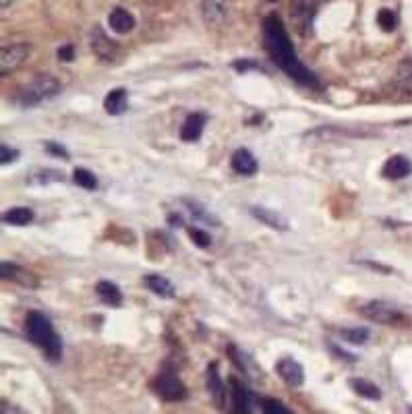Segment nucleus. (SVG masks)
I'll list each match as a JSON object with an SVG mask.
<instances>
[{
    "instance_id": "obj_28",
    "label": "nucleus",
    "mask_w": 412,
    "mask_h": 414,
    "mask_svg": "<svg viewBox=\"0 0 412 414\" xmlns=\"http://www.w3.org/2000/svg\"><path fill=\"white\" fill-rule=\"evenodd\" d=\"M261 414H294V413H290L282 402H278V400H274V398H265V400L261 402Z\"/></svg>"
},
{
    "instance_id": "obj_2",
    "label": "nucleus",
    "mask_w": 412,
    "mask_h": 414,
    "mask_svg": "<svg viewBox=\"0 0 412 414\" xmlns=\"http://www.w3.org/2000/svg\"><path fill=\"white\" fill-rule=\"evenodd\" d=\"M25 332H27V338L52 361H60L62 357V340L60 336L56 334L52 321L39 313V311H31L25 319Z\"/></svg>"
},
{
    "instance_id": "obj_12",
    "label": "nucleus",
    "mask_w": 412,
    "mask_h": 414,
    "mask_svg": "<svg viewBox=\"0 0 412 414\" xmlns=\"http://www.w3.org/2000/svg\"><path fill=\"white\" fill-rule=\"evenodd\" d=\"M207 390L212 394V398L216 400V404L220 408H224L226 404V394H228V384L222 379L220 371H218V363H212L207 367Z\"/></svg>"
},
{
    "instance_id": "obj_26",
    "label": "nucleus",
    "mask_w": 412,
    "mask_h": 414,
    "mask_svg": "<svg viewBox=\"0 0 412 414\" xmlns=\"http://www.w3.org/2000/svg\"><path fill=\"white\" fill-rule=\"evenodd\" d=\"M185 203H187V207H189V211L197 218V220H201V222H212L214 226H218V220L201 205V203H197V201H191V199H185Z\"/></svg>"
},
{
    "instance_id": "obj_15",
    "label": "nucleus",
    "mask_w": 412,
    "mask_h": 414,
    "mask_svg": "<svg viewBox=\"0 0 412 414\" xmlns=\"http://www.w3.org/2000/svg\"><path fill=\"white\" fill-rule=\"evenodd\" d=\"M104 108H106V112L112 114V116L124 114L127 108H129V93H127V89H124V87L112 89V91L104 97Z\"/></svg>"
},
{
    "instance_id": "obj_16",
    "label": "nucleus",
    "mask_w": 412,
    "mask_h": 414,
    "mask_svg": "<svg viewBox=\"0 0 412 414\" xmlns=\"http://www.w3.org/2000/svg\"><path fill=\"white\" fill-rule=\"evenodd\" d=\"M251 216L274 230H288V220L270 207H251Z\"/></svg>"
},
{
    "instance_id": "obj_5",
    "label": "nucleus",
    "mask_w": 412,
    "mask_h": 414,
    "mask_svg": "<svg viewBox=\"0 0 412 414\" xmlns=\"http://www.w3.org/2000/svg\"><path fill=\"white\" fill-rule=\"evenodd\" d=\"M153 392L158 398H162L164 402H180L187 398V388L185 384L172 373V371H162L158 373V377L151 384Z\"/></svg>"
},
{
    "instance_id": "obj_3",
    "label": "nucleus",
    "mask_w": 412,
    "mask_h": 414,
    "mask_svg": "<svg viewBox=\"0 0 412 414\" xmlns=\"http://www.w3.org/2000/svg\"><path fill=\"white\" fill-rule=\"evenodd\" d=\"M60 89V83L56 77L48 75V73H39L37 77H33L29 83H25L19 91H17V104L23 108H31L37 106L50 97H54Z\"/></svg>"
},
{
    "instance_id": "obj_37",
    "label": "nucleus",
    "mask_w": 412,
    "mask_h": 414,
    "mask_svg": "<svg viewBox=\"0 0 412 414\" xmlns=\"http://www.w3.org/2000/svg\"><path fill=\"white\" fill-rule=\"evenodd\" d=\"M10 4V0H2V8H6Z\"/></svg>"
},
{
    "instance_id": "obj_18",
    "label": "nucleus",
    "mask_w": 412,
    "mask_h": 414,
    "mask_svg": "<svg viewBox=\"0 0 412 414\" xmlns=\"http://www.w3.org/2000/svg\"><path fill=\"white\" fill-rule=\"evenodd\" d=\"M95 292H97V297L102 299V303H106V305H110V307L122 305V290H120L114 282H108V280L97 282Z\"/></svg>"
},
{
    "instance_id": "obj_34",
    "label": "nucleus",
    "mask_w": 412,
    "mask_h": 414,
    "mask_svg": "<svg viewBox=\"0 0 412 414\" xmlns=\"http://www.w3.org/2000/svg\"><path fill=\"white\" fill-rule=\"evenodd\" d=\"M234 68H238V70L247 73V70H251V68H259V64H255V62H245V60H238V62H234Z\"/></svg>"
},
{
    "instance_id": "obj_14",
    "label": "nucleus",
    "mask_w": 412,
    "mask_h": 414,
    "mask_svg": "<svg viewBox=\"0 0 412 414\" xmlns=\"http://www.w3.org/2000/svg\"><path fill=\"white\" fill-rule=\"evenodd\" d=\"M108 25H110V29H112L114 33L124 35V33L133 31V27H135V17H133L127 8L116 6V8H112V12L108 15Z\"/></svg>"
},
{
    "instance_id": "obj_7",
    "label": "nucleus",
    "mask_w": 412,
    "mask_h": 414,
    "mask_svg": "<svg viewBox=\"0 0 412 414\" xmlns=\"http://www.w3.org/2000/svg\"><path fill=\"white\" fill-rule=\"evenodd\" d=\"M29 52H31V46L25 44V41L4 44L2 52H0V73H2V77H6L8 73L17 70L25 62V58H27Z\"/></svg>"
},
{
    "instance_id": "obj_1",
    "label": "nucleus",
    "mask_w": 412,
    "mask_h": 414,
    "mask_svg": "<svg viewBox=\"0 0 412 414\" xmlns=\"http://www.w3.org/2000/svg\"><path fill=\"white\" fill-rule=\"evenodd\" d=\"M263 46L270 58L276 62L278 68H282L292 81L305 87H319L317 75L303 64L299 58L294 44L290 39V33L286 31L282 19L278 15H268L263 19Z\"/></svg>"
},
{
    "instance_id": "obj_27",
    "label": "nucleus",
    "mask_w": 412,
    "mask_h": 414,
    "mask_svg": "<svg viewBox=\"0 0 412 414\" xmlns=\"http://www.w3.org/2000/svg\"><path fill=\"white\" fill-rule=\"evenodd\" d=\"M377 21H380V25L386 31H394L396 25H398V17H396V12L392 8H382L380 15H377Z\"/></svg>"
},
{
    "instance_id": "obj_19",
    "label": "nucleus",
    "mask_w": 412,
    "mask_h": 414,
    "mask_svg": "<svg viewBox=\"0 0 412 414\" xmlns=\"http://www.w3.org/2000/svg\"><path fill=\"white\" fill-rule=\"evenodd\" d=\"M228 15V0H203V17L212 25L222 23Z\"/></svg>"
},
{
    "instance_id": "obj_24",
    "label": "nucleus",
    "mask_w": 412,
    "mask_h": 414,
    "mask_svg": "<svg viewBox=\"0 0 412 414\" xmlns=\"http://www.w3.org/2000/svg\"><path fill=\"white\" fill-rule=\"evenodd\" d=\"M73 180H75V185L83 187L85 191H93V189H97V178H95V174H93L91 170H87V168H75V172H73Z\"/></svg>"
},
{
    "instance_id": "obj_32",
    "label": "nucleus",
    "mask_w": 412,
    "mask_h": 414,
    "mask_svg": "<svg viewBox=\"0 0 412 414\" xmlns=\"http://www.w3.org/2000/svg\"><path fill=\"white\" fill-rule=\"evenodd\" d=\"M46 149H48L50 153L58 156V158H64V160H68V151H66L62 145H58L56 141H48V143H46Z\"/></svg>"
},
{
    "instance_id": "obj_22",
    "label": "nucleus",
    "mask_w": 412,
    "mask_h": 414,
    "mask_svg": "<svg viewBox=\"0 0 412 414\" xmlns=\"http://www.w3.org/2000/svg\"><path fill=\"white\" fill-rule=\"evenodd\" d=\"M348 384H350V388L355 390L357 396L367 398V400H382V390L375 384H371L367 379H350Z\"/></svg>"
},
{
    "instance_id": "obj_36",
    "label": "nucleus",
    "mask_w": 412,
    "mask_h": 414,
    "mask_svg": "<svg viewBox=\"0 0 412 414\" xmlns=\"http://www.w3.org/2000/svg\"><path fill=\"white\" fill-rule=\"evenodd\" d=\"M170 222H172V226H182V218L180 216H170Z\"/></svg>"
},
{
    "instance_id": "obj_4",
    "label": "nucleus",
    "mask_w": 412,
    "mask_h": 414,
    "mask_svg": "<svg viewBox=\"0 0 412 414\" xmlns=\"http://www.w3.org/2000/svg\"><path fill=\"white\" fill-rule=\"evenodd\" d=\"M224 411L230 414H257L261 411V402L238 377H230Z\"/></svg>"
},
{
    "instance_id": "obj_11",
    "label": "nucleus",
    "mask_w": 412,
    "mask_h": 414,
    "mask_svg": "<svg viewBox=\"0 0 412 414\" xmlns=\"http://www.w3.org/2000/svg\"><path fill=\"white\" fill-rule=\"evenodd\" d=\"M207 124V116L203 112H193L185 118L182 126H180V139L187 141V143H195L201 139L203 135V129Z\"/></svg>"
},
{
    "instance_id": "obj_9",
    "label": "nucleus",
    "mask_w": 412,
    "mask_h": 414,
    "mask_svg": "<svg viewBox=\"0 0 412 414\" xmlns=\"http://www.w3.org/2000/svg\"><path fill=\"white\" fill-rule=\"evenodd\" d=\"M0 276H2V280H8V282H12V284H19V286H23V288H37V278H35L29 270H25V267H21V265H17V263L2 261V265H0Z\"/></svg>"
},
{
    "instance_id": "obj_35",
    "label": "nucleus",
    "mask_w": 412,
    "mask_h": 414,
    "mask_svg": "<svg viewBox=\"0 0 412 414\" xmlns=\"http://www.w3.org/2000/svg\"><path fill=\"white\" fill-rule=\"evenodd\" d=\"M0 414H27V413H23L19 406H12V404H6V402H4V404L0 406Z\"/></svg>"
},
{
    "instance_id": "obj_13",
    "label": "nucleus",
    "mask_w": 412,
    "mask_h": 414,
    "mask_svg": "<svg viewBox=\"0 0 412 414\" xmlns=\"http://www.w3.org/2000/svg\"><path fill=\"white\" fill-rule=\"evenodd\" d=\"M230 166H232V170H234L236 174H243V176H253V174L259 170L257 158H255L249 149H245V147H241V149H236V151L232 153Z\"/></svg>"
},
{
    "instance_id": "obj_33",
    "label": "nucleus",
    "mask_w": 412,
    "mask_h": 414,
    "mask_svg": "<svg viewBox=\"0 0 412 414\" xmlns=\"http://www.w3.org/2000/svg\"><path fill=\"white\" fill-rule=\"evenodd\" d=\"M58 58L60 60H64V62H71L73 58H75V50H73V46H62V48H58Z\"/></svg>"
},
{
    "instance_id": "obj_23",
    "label": "nucleus",
    "mask_w": 412,
    "mask_h": 414,
    "mask_svg": "<svg viewBox=\"0 0 412 414\" xmlns=\"http://www.w3.org/2000/svg\"><path fill=\"white\" fill-rule=\"evenodd\" d=\"M321 4V0H292V17L301 19L303 23L311 21V15Z\"/></svg>"
},
{
    "instance_id": "obj_21",
    "label": "nucleus",
    "mask_w": 412,
    "mask_h": 414,
    "mask_svg": "<svg viewBox=\"0 0 412 414\" xmlns=\"http://www.w3.org/2000/svg\"><path fill=\"white\" fill-rule=\"evenodd\" d=\"M228 355H230V359H232V363L243 371V373H247V375H251V377H255L257 375V367H255V363H253V359L249 357V355H245V352H241L234 344H230L228 346Z\"/></svg>"
},
{
    "instance_id": "obj_8",
    "label": "nucleus",
    "mask_w": 412,
    "mask_h": 414,
    "mask_svg": "<svg viewBox=\"0 0 412 414\" xmlns=\"http://www.w3.org/2000/svg\"><path fill=\"white\" fill-rule=\"evenodd\" d=\"M276 371H278V375L284 379V384H286L288 388H294V390L303 388V384H305V369H303V365H301L299 361H294L292 357L280 359V361L276 363Z\"/></svg>"
},
{
    "instance_id": "obj_31",
    "label": "nucleus",
    "mask_w": 412,
    "mask_h": 414,
    "mask_svg": "<svg viewBox=\"0 0 412 414\" xmlns=\"http://www.w3.org/2000/svg\"><path fill=\"white\" fill-rule=\"evenodd\" d=\"M19 156H21V151L19 149H10L6 143H2L0 145V164H10V162H17L19 160Z\"/></svg>"
},
{
    "instance_id": "obj_20",
    "label": "nucleus",
    "mask_w": 412,
    "mask_h": 414,
    "mask_svg": "<svg viewBox=\"0 0 412 414\" xmlns=\"http://www.w3.org/2000/svg\"><path fill=\"white\" fill-rule=\"evenodd\" d=\"M2 222L8 226H27L33 222V211L29 207H10L2 214Z\"/></svg>"
},
{
    "instance_id": "obj_10",
    "label": "nucleus",
    "mask_w": 412,
    "mask_h": 414,
    "mask_svg": "<svg viewBox=\"0 0 412 414\" xmlns=\"http://www.w3.org/2000/svg\"><path fill=\"white\" fill-rule=\"evenodd\" d=\"M382 174L388 180H402V178H406V176L412 174V162L402 153L390 156L386 160L384 168H382Z\"/></svg>"
},
{
    "instance_id": "obj_17",
    "label": "nucleus",
    "mask_w": 412,
    "mask_h": 414,
    "mask_svg": "<svg viewBox=\"0 0 412 414\" xmlns=\"http://www.w3.org/2000/svg\"><path fill=\"white\" fill-rule=\"evenodd\" d=\"M143 282H145V286H147L156 297L172 299V297L176 294V292H174V284H172L168 278L160 276V274H147V276L143 278Z\"/></svg>"
},
{
    "instance_id": "obj_30",
    "label": "nucleus",
    "mask_w": 412,
    "mask_h": 414,
    "mask_svg": "<svg viewBox=\"0 0 412 414\" xmlns=\"http://www.w3.org/2000/svg\"><path fill=\"white\" fill-rule=\"evenodd\" d=\"M64 176L58 172V170H41V172H37L35 174V182H39V185H48V182H60Z\"/></svg>"
},
{
    "instance_id": "obj_6",
    "label": "nucleus",
    "mask_w": 412,
    "mask_h": 414,
    "mask_svg": "<svg viewBox=\"0 0 412 414\" xmlns=\"http://www.w3.org/2000/svg\"><path fill=\"white\" fill-rule=\"evenodd\" d=\"M361 315L373 323H382V326H394L404 321V315L398 307L386 303V301H371L367 305L361 307Z\"/></svg>"
},
{
    "instance_id": "obj_25",
    "label": "nucleus",
    "mask_w": 412,
    "mask_h": 414,
    "mask_svg": "<svg viewBox=\"0 0 412 414\" xmlns=\"http://www.w3.org/2000/svg\"><path fill=\"white\" fill-rule=\"evenodd\" d=\"M369 336H371L369 328H350V330H342V338H344L346 342H350V344H357V346L367 344Z\"/></svg>"
},
{
    "instance_id": "obj_29",
    "label": "nucleus",
    "mask_w": 412,
    "mask_h": 414,
    "mask_svg": "<svg viewBox=\"0 0 412 414\" xmlns=\"http://www.w3.org/2000/svg\"><path fill=\"white\" fill-rule=\"evenodd\" d=\"M189 236L193 238V243L197 245V247H201V249H207L209 245H212V238H209V234L207 232H203L201 228H197V226H191L189 228Z\"/></svg>"
}]
</instances>
